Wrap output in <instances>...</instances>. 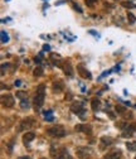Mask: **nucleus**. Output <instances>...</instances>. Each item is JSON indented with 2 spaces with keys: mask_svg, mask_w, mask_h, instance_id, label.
Segmentation results:
<instances>
[{
  "mask_svg": "<svg viewBox=\"0 0 136 159\" xmlns=\"http://www.w3.org/2000/svg\"><path fill=\"white\" fill-rule=\"evenodd\" d=\"M20 107L22 109H29L30 107V104H29V101L27 100V98H24V100H20Z\"/></svg>",
  "mask_w": 136,
  "mask_h": 159,
  "instance_id": "19",
  "label": "nucleus"
},
{
  "mask_svg": "<svg viewBox=\"0 0 136 159\" xmlns=\"http://www.w3.org/2000/svg\"><path fill=\"white\" fill-rule=\"evenodd\" d=\"M42 75H43V70L41 67H37L34 70V76H42Z\"/></svg>",
  "mask_w": 136,
  "mask_h": 159,
  "instance_id": "24",
  "label": "nucleus"
},
{
  "mask_svg": "<svg viewBox=\"0 0 136 159\" xmlns=\"http://www.w3.org/2000/svg\"><path fill=\"white\" fill-rule=\"evenodd\" d=\"M77 71H78V73L83 77V78H91L92 76H91V73L82 66V65H80V66H77Z\"/></svg>",
  "mask_w": 136,
  "mask_h": 159,
  "instance_id": "11",
  "label": "nucleus"
},
{
  "mask_svg": "<svg viewBox=\"0 0 136 159\" xmlns=\"http://www.w3.org/2000/svg\"><path fill=\"white\" fill-rule=\"evenodd\" d=\"M34 124H35V121H34V119H32V117L23 119V120L20 121V124H19V126H18V130L19 131H24L27 129H30Z\"/></svg>",
  "mask_w": 136,
  "mask_h": 159,
  "instance_id": "3",
  "label": "nucleus"
},
{
  "mask_svg": "<svg viewBox=\"0 0 136 159\" xmlns=\"http://www.w3.org/2000/svg\"><path fill=\"white\" fill-rule=\"evenodd\" d=\"M43 49H44V51H49V49H50V47H49V46H47V44H46V46H44V47H43Z\"/></svg>",
  "mask_w": 136,
  "mask_h": 159,
  "instance_id": "28",
  "label": "nucleus"
},
{
  "mask_svg": "<svg viewBox=\"0 0 136 159\" xmlns=\"http://www.w3.org/2000/svg\"><path fill=\"white\" fill-rule=\"evenodd\" d=\"M0 37H2V42L3 43H8L9 42V35L7 34L5 30H2V33H0Z\"/></svg>",
  "mask_w": 136,
  "mask_h": 159,
  "instance_id": "17",
  "label": "nucleus"
},
{
  "mask_svg": "<svg viewBox=\"0 0 136 159\" xmlns=\"http://www.w3.org/2000/svg\"><path fill=\"white\" fill-rule=\"evenodd\" d=\"M46 100V86L42 84L37 89V95L34 97V106L35 109H41Z\"/></svg>",
  "mask_w": 136,
  "mask_h": 159,
  "instance_id": "1",
  "label": "nucleus"
},
{
  "mask_svg": "<svg viewBox=\"0 0 136 159\" xmlns=\"http://www.w3.org/2000/svg\"><path fill=\"white\" fill-rule=\"evenodd\" d=\"M126 148L130 152H136V142H127L126 143Z\"/></svg>",
  "mask_w": 136,
  "mask_h": 159,
  "instance_id": "16",
  "label": "nucleus"
},
{
  "mask_svg": "<svg viewBox=\"0 0 136 159\" xmlns=\"http://www.w3.org/2000/svg\"><path fill=\"white\" fill-rule=\"evenodd\" d=\"M122 157V153H121V150H112V152H110V153H107L106 155H105V159H120Z\"/></svg>",
  "mask_w": 136,
  "mask_h": 159,
  "instance_id": "9",
  "label": "nucleus"
},
{
  "mask_svg": "<svg viewBox=\"0 0 136 159\" xmlns=\"http://www.w3.org/2000/svg\"><path fill=\"white\" fill-rule=\"evenodd\" d=\"M57 56L55 54H52L50 56V59H54ZM57 58H59V57H57ZM53 62V65H55V66H58V67H63V65H62V62L61 61H57V59H55V61H52Z\"/></svg>",
  "mask_w": 136,
  "mask_h": 159,
  "instance_id": "21",
  "label": "nucleus"
},
{
  "mask_svg": "<svg viewBox=\"0 0 136 159\" xmlns=\"http://www.w3.org/2000/svg\"><path fill=\"white\" fill-rule=\"evenodd\" d=\"M72 5H73V8L76 9V11H78V13H82V11H83V10L81 9V7H80V5H77L76 3H72Z\"/></svg>",
  "mask_w": 136,
  "mask_h": 159,
  "instance_id": "26",
  "label": "nucleus"
},
{
  "mask_svg": "<svg viewBox=\"0 0 136 159\" xmlns=\"http://www.w3.org/2000/svg\"><path fill=\"white\" fill-rule=\"evenodd\" d=\"M77 155H78L80 159H88V157L91 155V149L86 147H81L77 149Z\"/></svg>",
  "mask_w": 136,
  "mask_h": 159,
  "instance_id": "7",
  "label": "nucleus"
},
{
  "mask_svg": "<svg viewBox=\"0 0 136 159\" xmlns=\"http://www.w3.org/2000/svg\"><path fill=\"white\" fill-rule=\"evenodd\" d=\"M63 89H64V85H63V82L61 81V80H58V81H55L53 84V91L54 92H62Z\"/></svg>",
  "mask_w": 136,
  "mask_h": 159,
  "instance_id": "13",
  "label": "nucleus"
},
{
  "mask_svg": "<svg viewBox=\"0 0 136 159\" xmlns=\"http://www.w3.org/2000/svg\"><path fill=\"white\" fill-rule=\"evenodd\" d=\"M34 138H35V133H33V131H27V133L23 135V142H24L25 144H28V143H30L32 140H34Z\"/></svg>",
  "mask_w": 136,
  "mask_h": 159,
  "instance_id": "12",
  "label": "nucleus"
},
{
  "mask_svg": "<svg viewBox=\"0 0 136 159\" xmlns=\"http://www.w3.org/2000/svg\"><path fill=\"white\" fill-rule=\"evenodd\" d=\"M101 142L103 145H111L113 142H112V139L111 138H107V136H102L101 138Z\"/></svg>",
  "mask_w": 136,
  "mask_h": 159,
  "instance_id": "18",
  "label": "nucleus"
},
{
  "mask_svg": "<svg viewBox=\"0 0 136 159\" xmlns=\"http://www.w3.org/2000/svg\"><path fill=\"white\" fill-rule=\"evenodd\" d=\"M16 97H19L20 100H24V98H27V92L25 91H19V92H16Z\"/></svg>",
  "mask_w": 136,
  "mask_h": 159,
  "instance_id": "22",
  "label": "nucleus"
},
{
  "mask_svg": "<svg viewBox=\"0 0 136 159\" xmlns=\"http://www.w3.org/2000/svg\"><path fill=\"white\" fill-rule=\"evenodd\" d=\"M135 131H136V124H127L122 129V136L124 138H130Z\"/></svg>",
  "mask_w": 136,
  "mask_h": 159,
  "instance_id": "6",
  "label": "nucleus"
},
{
  "mask_svg": "<svg viewBox=\"0 0 136 159\" xmlns=\"http://www.w3.org/2000/svg\"><path fill=\"white\" fill-rule=\"evenodd\" d=\"M121 4H122V7H125V8H136V5L132 4V3H130V2H122Z\"/></svg>",
  "mask_w": 136,
  "mask_h": 159,
  "instance_id": "23",
  "label": "nucleus"
},
{
  "mask_svg": "<svg viewBox=\"0 0 136 159\" xmlns=\"http://www.w3.org/2000/svg\"><path fill=\"white\" fill-rule=\"evenodd\" d=\"M135 159H136V157H135Z\"/></svg>",
  "mask_w": 136,
  "mask_h": 159,
  "instance_id": "31",
  "label": "nucleus"
},
{
  "mask_svg": "<svg viewBox=\"0 0 136 159\" xmlns=\"http://www.w3.org/2000/svg\"><path fill=\"white\" fill-rule=\"evenodd\" d=\"M126 109L125 107H122V106H120V105H117V106H116V112H117V114H120V115H124L125 117L126 116H129V115H126ZM130 117V116H129Z\"/></svg>",
  "mask_w": 136,
  "mask_h": 159,
  "instance_id": "15",
  "label": "nucleus"
},
{
  "mask_svg": "<svg viewBox=\"0 0 136 159\" xmlns=\"http://www.w3.org/2000/svg\"><path fill=\"white\" fill-rule=\"evenodd\" d=\"M115 2H116V0H115Z\"/></svg>",
  "mask_w": 136,
  "mask_h": 159,
  "instance_id": "32",
  "label": "nucleus"
},
{
  "mask_svg": "<svg viewBox=\"0 0 136 159\" xmlns=\"http://www.w3.org/2000/svg\"><path fill=\"white\" fill-rule=\"evenodd\" d=\"M2 104L4 107H13L14 106V97L10 95V93H7V95H3L2 96Z\"/></svg>",
  "mask_w": 136,
  "mask_h": 159,
  "instance_id": "5",
  "label": "nucleus"
},
{
  "mask_svg": "<svg viewBox=\"0 0 136 159\" xmlns=\"http://www.w3.org/2000/svg\"><path fill=\"white\" fill-rule=\"evenodd\" d=\"M19 159H32V158H29V157H20Z\"/></svg>",
  "mask_w": 136,
  "mask_h": 159,
  "instance_id": "29",
  "label": "nucleus"
},
{
  "mask_svg": "<svg viewBox=\"0 0 136 159\" xmlns=\"http://www.w3.org/2000/svg\"><path fill=\"white\" fill-rule=\"evenodd\" d=\"M42 159H46V158H42Z\"/></svg>",
  "mask_w": 136,
  "mask_h": 159,
  "instance_id": "30",
  "label": "nucleus"
},
{
  "mask_svg": "<svg viewBox=\"0 0 136 159\" xmlns=\"http://www.w3.org/2000/svg\"><path fill=\"white\" fill-rule=\"evenodd\" d=\"M74 130L78 133H85V134H92V128L87 124H78L74 126Z\"/></svg>",
  "mask_w": 136,
  "mask_h": 159,
  "instance_id": "8",
  "label": "nucleus"
},
{
  "mask_svg": "<svg viewBox=\"0 0 136 159\" xmlns=\"http://www.w3.org/2000/svg\"><path fill=\"white\" fill-rule=\"evenodd\" d=\"M127 19H129V23H130V24H134V23H135V20H136L135 15H134L131 11H127Z\"/></svg>",
  "mask_w": 136,
  "mask_h": 159,
  "instance_id": "20",
  "label": "nucleus"
},
{
  "mask_svg": "<svg viewBox=\"0 0 136 159\" xmlns=\"http://www.w3.org/2000/svg\"><path fill=\"white\" fill-rule=\"evenodd\" d=\"M100 105H101V101L99 100V98H92L91 106H92V110H93V111H97V110H99Z\"/></svg>",
  "mask_w": 136,
  "mask_h": 159,
  "instance_id": "14",
  "label": "nucleus"
},
{
  "mask_svg": "<svg viewBox=\"0 0 136 159\" xmlns=\"http://www.w3.org/2000/svg\"><path fill=\"white\" fill-rule=\"evenodd\" d=\"M20 85H22L20 80H16V81H15V86H20Z\"/></svg>",
  "mask_w": 136,
  "mask_h": 159,
  "instance_id": "27",
  "label": "nucleus"
},
{
  "mask_svg": "<svg viewBox=\"0 0 136 159\" xmlns=\"http://www.w3.org/2000/svg\"><path fill=\"white\" fill-rule=\"evenodd\" d=\"M62 68H63V71H64V73L67 76H73V68H72V65H71L69 61H64Z\"/></svg>",
  "mask_w": 136,
  "mask_h": 159,
  "instance_id": "10",
  "label": "nucleus"
},
{
  "mask_svg": "<svg viewBox=\"0 0 136 159\" xmlns=\"http://www.w3.org/2000/svg\"><path fill=\"white\" fill-rule=\"evenodd\" d=\"M96 3H97V0H86V4H87V7H90V8L94 7Z\"/></svg>",
  "mask_w": 136,
  "mask_h": 159,
  "instance_id": "25",
  "label": "nucleus"
},
{
  "mask_svg": "<svg viewBox=\"0 0 136 159\" xmlns=\"http://www.w3.org/2000/svg\"><path fill=\"white\" fill-rule=\"evenodd\" d=\"M71 110L74 112V114H77V115H80L81 117H83L85 116V109H83V104L81 102V101H77V102H74L72 106H71Z\"/></svg>",
  "mask_w": 136,
  "mask_h": 159,
  "instance_id": "4",
  "label": "nucleus"
},
{
  "mask_svg": "<svg viewBox=\"0 0 136 159\" xmlns=\"http://www.w3.org/2000/svg\"><path fill=\"white\" fill-rule=\"evenodd\" d=\"M47 134L53 136V138H63L66 136V129L62 126V125H54V126H50L48 128L47 130Z\"/></svg>",
  "mask_w": 136,
  "mask_h": 159,
  "instance_id": "2",
  "label": "nucleus"
}]
</instances>
